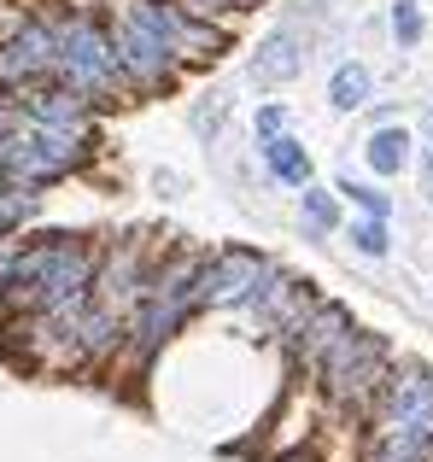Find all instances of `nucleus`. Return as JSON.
Wrapping results in <instances>:
<instances>
[{
	"instance_id": "obj_1",
	"label": "nucleus",
	"mask_w": 433,
	"mask_h": 462,
	"mask_svg": "<svg viewBox=\"0 0 433 462\" xmlns=\"http://www.w3.org/2000/svg\"><path fill=\"white\" fill-rule=\"evenodd\" d=\"M369 428V462H433V363H392Z\"/></svg>"
},
{
	"instance_id": "obj_3",
	"label": "nucleus",
	"mask_w": 433,
	"mask_h": 462,
	"mask_svg": "<svg viewBox=\"0 0 433 462\" xmlns=\"http://www.w3.org/2000/svg\"><path fill=\"white\" fill-rule=\"evenodd\" d=\"M100 18H106V35H112V59H117V77H124L129 100H164V94L182 88V77H188L182 59L152 30L141 0H100Z\"/></svg>"
},
{
	"instance_id": "obj_16",
	"label": "nucleus",
	"mask_w": 433,
	"mask_h": 462,
	"mask_svg": "<svg viewBox=\"0 0 433 462\" xmlns=\"http://www.w3.org/2000/svg\"><path fill=\"white\" fill-rule=\"evenodd\" d=\"M345 228V246L357 252L364 263H387L392 258V223H381V217H352Z\"/></svg>"
},
{
	"instance_id": "obj_21",
	"label": "nucleus",
	"mask_w": 433,
	"mask_h": 462,
	"mask_svg": "<svg viewBox=\"0 0 433 462\" xmlns=\"http://www.w3.org/2000/svg\"><path fill=\"white\" fill-rule=\"evenodd\" d=\"M252 6H263V0H194V12H206V18L228 23V18H246Z\"/></svg>"
},
{
	"instance_id": "obj_20",
	"label": "nucleus",
	"mask_w": 433,
	"mask_h": 462,
	"mask_svg": "<svg viewBox=\"0 0 433 462\" xmlns=\"http://www.w3.org/2000/svg\"><path fill=\"white\" fill-rule=\"evenodd\" d=\"M252 129H258V135H281V129H293V106H287V100H263L258 117H252Z\"/></svg>"
},
{
	"instance_id": "obj_22",
	"label": "nucleus",
	"mask_w": 433,
	"mask_h": 462,
	"mask_svg": "<svg viewBox=\"0 0 433 462\" xmlns=\"http://www.w3.org/2000/svg\"><path fill=\"white\" fill-rule=\"evenodd\" d=\"M410 170H416V188H422V205L433 211V147H422L410 158Z\"/></svg>"
},
{
	"instance_id": "obj_10",
	"label": "nucleus",
	"mask_w": 433,
	"mask_h": 462,
	"mask_svg": "<svg viewBox=\"0 0 433 462\" xmlns=\"http://www.w3.org/2000/svg\"><path fill=\"white\" fill-rule=\"evenodd\" d=\"M258 170H263V181H275V188H305V181H317V164H310V152H305V141L293 135V129H281V135H258Z\"/></svg>"
},
{
	"instance_id": "obj_9",
	"label": "nucleus",
	"mask_w": 433,
	"mask_h": 462,
	"mask_svg": "<svg viewBox=\"0 0 433 462\" xmlns=\"http://www.w3.org/2000/svg\"><path fill=\"white\" fill-rule=\"evenodd\" d=\"M310 65V35L299 30V23H281V30H270L258 42V53L246 59V77L258 82V88H293L299 77H305Z\"/></svg>"
},
{
	"instance_id": "obj_19",
	"label": "nucleus",
	"mask_w": 433,
	"mask_h": 462,
	"mask_svg": "<svg viewBox=\"0 0 433 462\" xmlns=\"http://www.w3.org/2000/svg\"><path fill=\"white\" fill-rule=\"evenodd\" d=\"M223 112H228V94H206V100L188 112V124H194V135L199 141H216V124H223Z\"/></svg>"
},
{
	"instance_id": "obj_6",
	"label": "nucleus",
	"mask_w": 433,
	"mask_h": 462,
	"mask_svg": "<svg viewBox=\"0 0 433 462\" xmlns=\"http://www.w3.org/2000/svg\"><path fill=\"white\" fill-rule=\"evenodd\" d=\"M59 65V23L53 6H18L0 30V94H23L35 82H53Z\"/></svg>"
},
{
	"instance_id": "obj_13",
	"label": "nucleus",
	"mask_w": 433,
	"mask_h": 462,
	"mask_svg": "<svg viewBox=\"0 0 433 462\" xmlns=\"http://www.w3.org/2000/svg\"><path fill=\"white\" fill-rule=\"evenodd\" d=\"M369 100H375V70H369L364 59H340V65L328 70V112L352 117V112H364Z\"/></svg>"
},
{
	"instance_id": "obj_12",
	"label": "nucleus",
	"mask_w": 433,
	"mask_h": 462,
	"mask_svg": "<svg viewBox=\"0 0 433 462\" xmlns=\"http://www.w3.org/2000/svg\"><path fill=\"white\" fill-rule=\"evenodd\" d=\"M410 158H416V135H410L404 124H381V129H369V141H364V164H369V176L392 181V176H404V170H410Z\"/></svg>"
},
{
	"instance_id": "obj_15",
	"label": "nucleus",
	"mask_w": 433,
	"mask_h": 462,
	"mask_svg": "<svg viewBox=\"0 0 433 462\" xmlns=\"http://www.w3.org/2000/svg\"><path fill=\"white\" fill-rule=\"evenodd\" d=\"M299 235L305 240L340 235V193L322 188V181H305V188H299Z\"/></svg>"
},
{
	"instance_id": "obj_24",
	"label": "nucleus",
	"mask_w": 433,
	"mask_h": 462,
	"mask_svg": "<svg viewBox=\"0 0 433 462\" xmlns=\"http://www.w3.org/2000/svg\"><path fill=\"white\" fill-rule=\"evenodd\" d=\"M328 6H334V0H328Z\"/></svg>"
},
{
	"instance_id": "obj_4",
	"label": "nucleus",
	"mask_w": 433,
	"mask_h": 462,
	"mask_svg": "<svg viewBox=\"0 0 433 462\" xmlns=\"http://www.w3.org/2000/svg\"><path fill=\"white\" fill-rule=\"evenodd\" d=\"M100 158V129L94 135H70V129H41L12 106V124L0 129V170L35 188H59V181L94 170Z\"/></svg>"
},
{
	"instance_id": "obj_8",
	"label": "nucleus",
	"mask_w": 433,
	"mask_h": 462,
	"mask_svg": "<svg viewBox=\"0 0 433 462\" xmlns=\"http://www.w3.org/2000/svg\"><path fill=\"white\" fill-rule=\"evenodd\" d=\"M6 100L41 129H70V135H94V129H100V112H94L82 94H70L65 82H35V88L6 94Z\"/></svg>"
},
{
	"instance_id": "obj_7",
	"label": "nucleus",
	"mask_w": 433,
	"mask_h": 462,
	"mask_svg": "<svg viewBox=\"0 0 433 462\" xmlns=\"http://www.w3.org/2000/svg\"><path fill=\"white\" fill-rule=\"evenodd\" d=\"M270 270V258L252 246H216L206 252V263H199V287H194V310L199 316H235L246 310L252 287H258V275Z\"/></svg>"
},
{
	"instance_id": "obj_11",
	"label": "nucleus",
	"mask_w": 433,
	"mask_h": 462,
	"mask_svg": "<svg viewBox=\"0 0 433 462\" xmlns=\"http://www.w3.org/2000/svg\"><path fill=\"white\" fill-rule=\"evenodd\" d=\"M299 287H305V275L287 270L281 258H270V270L258 275V287H252V299H246V310H240V316H252V322H258L263 334H270V328L287 316V305L299 299Z\"/></svg>"
},
{
	"instance_id": "obj_17",
	"label": "nucleus",
	"mask_w": 433,
	"mask_h": 462,
	"mask_svg": "<svg viewBox=\"0 0 433 462\" xmlns=\"http://www.w3.org/2000/svg\"><path fill=\"white\" fill-rule=\"evenodd\" d=\"M387 30H392V42L410 53V47H422V35H428V12H422V0H392L387 6Z\"/></svg>"
},
{
	"instance_id": "obj_23",
	"label": "nucleus",
	"mask_w": 433,
	"mask_h": 462,
	"mask_svg": "<svg viewBox=\"0 0 433 462\" xmlns=\"http://www.w3.org/2000/svg\"><path fill=\"white\" fill-rule=\"evenodd\" d=\"M422 141L433 147V106H422Z\"/></svg>"
},
{
	"instance_id": "obj_18",
	"label": "nucleus",
	"mask_w": 433,
	"mask_h": 462,
	"mask_svg": "<svg viewBox=\"0 0 433 462\" xmlns=\"http://www.w3.org/2000/svg\"><path fill=\"white\" fill-rule=\"evenodd\" d=\"M340 199H352L357 205V217H381V223H392V193L387 188H375V181H357V176H340Z\"/></svg>"
},
{
	"instance_id": "obj_2",
	"label": "nucleus",
	"mask_w": 433,
	"mask_h": 462,
	"mask_svg": "<svg viewBox=\"0 0 433 462\" xmlns=\"http://www.w3.org/2000/svg\"><path fill=\"white\" fill-rule=\"evenodd\" d=\"M53 23H59L53 82H65L70 94H82L94 112H100V106H124L129 88H124V77H117L112 35H106L100 6H88V0H59V6H53Z\"/></svg>"
},
{
	"instance_id": "obj_14",
	"label": "nucleus",
	"mask_w": 433,
	"mask_h": 462,
	"mask_svg": "<svg viewBox=\"0 0 433 462\" xmlns=\"http://www.w3.org/2000/svg\"><path fill=\"white\" fill-rule=\"evenodd\" d=\"M41 205H47V188L18 181V176H6V170H0V240H6V235H23V228L41 217Z\"/></svg>"
},
{
	"instance_id": "obj_5",
	"label": "nucleus",
	"mask_w": 433,
	"mask_h": 462,
	"mask_svg": "<svg viewBox=\"0 0 433 462\" xmlns=\"http://www.w3.org/2000/svg\"><path fill=\"white\" fill-rule=\"evenodd\" d=\"M392 363H399V357H392L387 339L369 334L364 322H352L317 363H310L305 374L322 386V398H328V404L345 410V416H369V404L381 398V386H387Z\"/></svg>"
}]
</instances>
